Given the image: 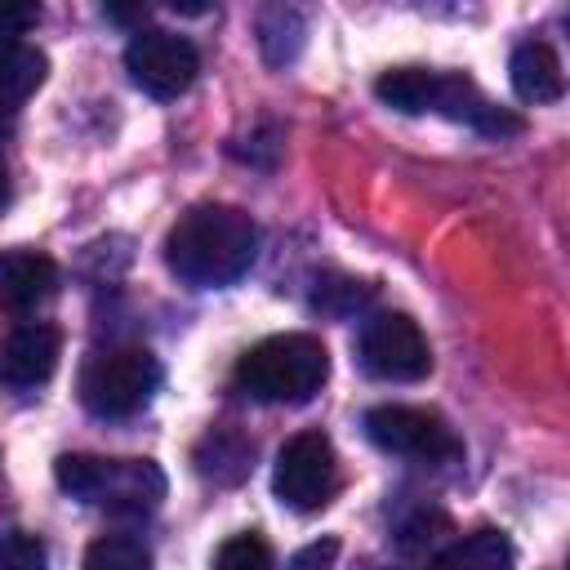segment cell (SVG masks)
<instances>
[{
	"instance_id": "5",
	"label": "cell",
	"mask_w": 570,
	"mask_h": 570,
	"mask_svg": "<svg viewBox=\"0 0 570 570\" xmlns=\"http://www.w3.org/2000/svg\"><path fill=\"white\" fill-rule=\"evenodd\" d=\"M272 490L294 512L325 508L334 499V490H338V454H334V441L325 432H316V428L294 432L281 445V454H276Z\"/></svg>"
},
{
	"instance_id": "20",
	"label": "cell",
	"mask_w": 570,
	"mask_h": 570,
	"mask_svg": "<svg viewBox=\"0 0 570 570\" xmlns=\"http://www.w3.org/2000/svg\"><path fill=\"white\" fill-rule=\"evenodd\" d=\"M45 566H49V552L36 534L27 530L0 534V570H45Z\"/></svg>"
},
{
	"instance_id": "14",
	"label": "cell",
	"mask_w": 570,
	"mask_h": 570,
	"mask_svg": "<svg viewBox=\"0 0 570 570\" xmlns=\"http://www.w3.org/2000/svg\"><path fill=\"white\" fill-rule=\"evenodd\" d=\"M45 71H49L45 53H40V49H31L27 40H22V45L0 49V125H9V120H13V111H18V107L40 89Z\"/></svg>"
},
{
	"instance_id": "2",
	"label": "cell",
	"mask_w": 570,
	"mask_h": 570,
	"mask_svg": "<svg viewBox=\"0 0 570 570\" xmlns=\"http://www.w3.org/2000/svg\"><path fill=\"white\" fill-rule=\"evenodd\" d=\"M236 387L267 405H303L330 379V352L312 334H272L236 361Z\"/></svg>"
},
{
	"instance_id": "21",
	"label": "cell",
	"mask_w": 570,
	"mask_h": 570,
	"mask_svg": "<svg viewBox=\"0 0 570 570\" xmlns=\"http://www.w3.org/2000/svg\"><path fill=\"white\" fill-rule=\"evenodd\" d=\"M40 22V4L31 0H0V49L22 45V36Z\"/></svg>"
},
{
	"instance_id": "16",
	"label": "cell",
	"mask_w": 570,
	"mask_h": 570,
	"mask_svg": "<svg viewBox=\"0 0 570 570\" xmlns=\"http://www.w3.org/2000/svg\"><path fill=\"white\" fill-rule=\"evenodd\" d=\"M303 36H307V22H303L298 9L272 4V9L258 13V45H263V58H267L272 67L294 62L298 49H303Z\"/></svg>"
},
{
	"instance_id": "10",
	"label": "cell",
	"mask_w": 570,
	"mask_h": 570,
	"mask_svg": "<svg viewBox=\"0 0 570 570\" xmlns=\"http://www.w3.org/2000/svg\"><path fill=\"white\" fill-rule=\"evenodd\" d=\"M58 289V263L40 249H4L0 254V303L27 312Z\"/></svg>"
},
{
	"instance_id": "19",
	"label": "cell",
	"mask_w": 570,
	"mask_h": 570,
	"mask_svg": "<svg viewBox=\"0 0 570 570\" xmlns=\"http://www.w3.org/2000/svg\"><path fill=\"white\" fill-rule=\"evenodd\" d=\"M214 570H272V548L258 534H232L218 548Z\"/></svg>"
},
{
	"instance_id": "25",
	"label": "cell",
	"mask_w": 570,
	"mask_h": 570,
	"mask_svg": "<svg viewBox=\"0 0 570 570\" xmlns=\"http://www.w3.org/2000/svg\"><path fill=\"white\" fill-rule=\"evenodd\" d=\"M370 570H383V566H370Z\"/></svg>"
},
{
	"instance_id": "4",
	"label": "cell",
	"mask_w": 570,
	"mask_h": 570,
	"mask_svg": "<svg viewBox=\"0 0 570 570\" xmlns=\"http://www.w3.org/2000/svg\"><path fill=\"white\" fill-rule=\"evenodd\" d=\"M160 387V361L147 347H111L94 356L80 374V401L98 419L138 414Z\"/></svg>"
},
{
	"instance_id": "18",
	"label": "cell",
	"mask_w": 570,
	"mask_h": 570,
	"mask_svg": "<svg viewBox=\"0 0 570 570\" xmlns=\"http://www.w3.org/2000/svg\"><path fill=\"white\" fill-rule=\"evenodd\" d=\"M370 285L365 281H352V276H325V281H316V289H312V307L316 312H325V316H352L356 307H365L370 303Z\"/></svg>"
},
{
	"instance_id": "24",
	"label": "cell",
	"mask_w": 570,
	"mask_h": 570,
	"mask_svg": "<svg viewBox=\"0 0 570 570\" xmlns=\"http://www.w3.org/2000/svg\"><path fill=\"white\" fill-rule=\"evenodd\" d=\"M9 205V174H4V165H0V209Z\"/></svg>"
},
{
	"instance_id": "13",
	"label": "cell",
	"mask_w": 570,
	"mask_h": 570,
	"mask_svg": "<svg viewBox=\"0 0 570 570\" xmlns=\"http://www.w3.org/2000/svg\"><path fill=\"white\" fill-rule=\"evenodd\" d=\"M517 552L503 530H472L432 557V570H512Z\"/></svg>"
},
{
	"instance_id": "8",
	"label": "cell",
	"mask_w": 570,
	"mask_h": 570,
	"mask_svg": "<svg viewBox=\"0 0 570 570\" xmlns=\"http://www.w3.org/2000/svg\"><path fill=\"white\" fill-rule=\"evenodd\" d=\"M125 71L129 80L151 94V98H178L191 89L200 71V53L187 36L160 31V27H138L134 40L125 45Z\"/></svg>"
},
{
	"instance_id": "1",
	"label": "cell",
	"mask_w": 570,
	"mask_h": 570,
	"mask_svg": "<svg viewBox=\"0 0 570 570\" xmlns=\"http://www.w3.org/2000/svg\"><path fill=\"white\" fill-rule=\"evenodd\" d=\"M258 254V227L236 205H191L165 236V267L191 289H223L249 272Z\"/></svg>"
},
{
	"instance_id": "22",
	"label": "cell",
	"mask_w": 570,
	"mask_h": 570,
	"mask_svg": "<svg viewBox=\"0 0 570 570\" xmlns=\"http://www.w3.org/2000/svg\"><path fill=\"white\" fill-rule=\"evenodd\" d=\"M334 557H338V543L334 539H316V543L298 548L285 570H334Z\"/></svg>"
},
{
	"instance_id": "3",
	"label": "cell",
	"mask_w": 570,
	"mask_h": 570,
	"mask_svg": "<svg viewBox=\"0 0 570 570\" xmlns=\"http://www.w3.org/2000/svg\"><path fill=\"white\" fill-rule=\"evenodd\" d=\"M62 494L98 503L111 512H151L165 499V472L151 459H102V454H62L53 463Z\"/></svg>"
},
{
	"instance_id": "7",
	"label": "cell",
	"mask_w": 570,
	"mask_h": 570,
	"mask_svg": "<svg viewBox=\"0 0 570 570\" xmlns=\"http://www.w3.org/2000/svg\"><path fill=\"white\" fill-rule=\"evenodd\" d=\"M365 436L401 459H423V463H450L463 454V441L454 436V428L436 414V410H419V405H374L361 419Z\"/></svg>"
},
{
	"instance_id": "6",
	"label": "cell",
	"mask_w": 570,
	"mask_h": 570,
	"mask_svg": "<svg viewBox=\"0 0 570 570\" xmlns=\"http://www.w3.org/2000/svg\"><path fill=\"white\" fill-rule=\"evenodd\" d=\"M356 356L361 370L383 383H419L432 370V347L405 312H374L356 334Z\"/></svg>"
},
{
	"instance_id": "15",
	"label": "cell",
	"mask_w": 570,
	"mask_h": 570,
	"mask_svg": "<svg viewBox=\"0 0 570 570\" xmlns=\"http://www.w3.org/2000/svg\"><path fill=\"white\" fill-rule=\"evenodd\" d=\"M436 85H441V71H428V67H387L374 80V94H379L383 107L405 111V116H419V111H432L436 107Z\"/></svg>"
},
{
	"instance_id": "17",
	"label": "cell",
	"mask_w": 570,
	"mask_h": 570,
	"mask_svg": "<svg viewBox=\"0 0 570 570\" xmlns=\"http://www.w3.org/2000/svg\"><path fill=\"white\" fill-rule=\"evenodd\" d=\"M85 570H151V552L134 534H102L89 543Z\"/></svg>"
},
{
	"instance_id": "12",
	"label": "cell",
	"mask_w": 570,
	"mask_h": 570,
	"mask_svg": "<svg viewBox=\"0 0 570 570\" xmlns=\"http://www.w3.org/2000/svg\"><path fill=\"white\" fill-rule=\"evenodd\" d=\"M191 463H196V472H200L205 481H214V485H236V481H245L249 468H254V441L240 436L236 428H214V432L200 436Z\"/></svg>"
},
{
	"instance_id": "23",
	"label": "cell",
	"mask_w": 570,
	"mask_h": 570,
	"mask_svg": "<svg viewBox=\"0 0 570 570\" xmlns=\"http://www.w3.org/2000/svg\"><path fill=\"white\" fill-rule=\"evenodd\" d=\"M147 9H107V18L111 22H134V18H142Z\"/></svg>"
},
{
	"instance_id": "9",
	"label": "cell",
	"mask_w": 570,
	"mask_h": 570,
	"mask_svg": "<svg viewBox=\"0 0 570 570\" xmlns=\"http://www.w3.org/2000/svg\"><path fill=\"white\" fill-rule=\"evenodd\" d=\"M58 352H62V334L45 321H27L0 347V374L13 387H40L58 370Z\"/></svg>"
},
{
	"instance_id": "11",
	"label": "cell",
	"mask_w": 570,
	"mask_h": 570,
	"mask_svg": "<svg viewBox=\"0 0 570 570\" xmlns=\"http://www.w3.org/2000/svg\"><path fill=\"white\" fill-rule=\"evenodd\" d=\"M512 89H517V98L521 102H557L561 98V89H566V71H561V58H557V49L552 45H543V40H525V45H517V53H512Z\"/></svg>"
}]
</instances>
